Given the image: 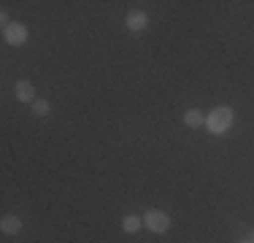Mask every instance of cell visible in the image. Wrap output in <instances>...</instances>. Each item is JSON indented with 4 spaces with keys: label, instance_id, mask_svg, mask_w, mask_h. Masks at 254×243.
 I'll return each instance as SVG.
<instances>
[{
    "label": "cell",
    "instance_id": "cell-1",
    "mask_svg": "<svg viewBox=\"0 0 254 243\" xmlns=\"http://www.w3.org/2000/svg\"><path fill=\"white\" fill-rule=\"evenodd\" d=\"M233 122H235V114H233V108H227V106H219V108H214V111L205 117V127H208L214 135H222V132H227L230 127H233Z\"/></svg>",
    "mask_w": 254,
    "mask_h": 243
},
{
    "label": "cell",
    "instance_id": "cell-2",
    "mask_svg": "<svg viewBox=\"0 0 254 243\" xmlns=\"http://www.w3.org/2000/svg\"><path fill=\"white\" fill-rule=\"evenodd\" d=\"M143 224H146V230H152V233H168V227H171V219L168 214H162V211H146V216H143Z\"/></svg>",
    "mask_w": 254,
    "mask_h": 243
},
{
    "label": "cell",
    "instance_id": "cell-3",
    "mask_svg": "<svg viewBox=\"0 0 254 243\" xmlns=\"http://www.w3.org/2000/svg\"><path fill=\"white\" fill-rule=\"evenodd\" d=\"M3 38L11 46H22L27 41V27L22 22H11L8 27H3Z\"/></svg>",
    "mask_w": 254,
    "mask_h": 243
},
{
    "label": "cell",
    "instance_id": "cell-4",
    "mask_svg": "<svg viewBox=\"0 0 254 243\" xmlns=\"http://www.w3.org/2000/svg\"><path fill=\"white\" fill-rule=\"evenodd\" d=\"M14 95H16V100H22V103H35V87L30 81H16Z\"/></svg>",
    "mask_w": 254,
    "mask_h": 243
},
{
    "label": "cell",
    "instance_id": "cell-5",
    "mask_svg": "<svg viewBox=\"0 0 254 243\" xmlns=\"http://www.w3.org/2000/svg\"><path fill=\"white\" fill-rule=\"evenodd\" d=\"M127 27L130 30H146L149 27V16L143 14V11H132V14H127Z\"/></svg>",
    "mask_w": 254,
    "mask_h": 243
},
{
    "label": "cell",
    "instance_id": "cell-6",
    "mask_svg": "<svg viewBox=\"0 0 254 243\" xmlns=\"http://www.w3.org/2000/svg\"><path fill=\"white\" fill-rule=\"evenodd\" d=\"M0 230H3L5 235H16V233L22 230V222H19L16 216H11V214H8V216L0 219Z\"/></svg>",
    "mask_w": 254,
    "mask_h": 243
},
{
    "label": "cell",
    "instance_id": "cell-7",
    "mask_svg": "<svg viewBox=\"0 0 254 243\" xmlns=\"http://www.w3.org/2000/svg\"><path fill=\"white\" fill-rule=\"evenodd\" d=\"M184 124L195 130V127H203V124H205V117H203L200 111H195V108H190V111L184 114Z\"/></svg>",
    "mask_w": 254,
    "mask_h": 243
},
{
    "label": "cell",
    "instance_id": "cell-8",
    "mask_svg": "<svg viewBox=\"0 0 254 243\" xmlns=\"http://www.w3.org/2000/svg\"><path fill=\"white\" fill-rule=\"evenodd\" d=\"M141 224H143V219H138V216H125L122 219V230L130 235H135L138 230H141Z\"/></svg>",
    "mask_w": 254,
    "mask_h": 243
},
{
    "label": "cell",
    "instance_id": "cell-9",
    "mask_svg": "<svg viewBox=\"0 0 254 243\" xmlns=\"http://www.w3.org/2000/svg\"><path fill=\"white\" fill-rule=\"evenodd\" d=\"M33 114H35V117H46V114H49V103H46V100H35L33 103Z\"/></svg>",
    "mask_w": 254,
    "mask_h": 243
},
{
    "label": "cell",
    "instance_id": "cell-10",
    "mask_svg": "<svg viewBox=\"0 0 254 243\" xmlns=\"http://www.w3.org/2000/svg\"><path fill=\"white\" fill-rule=\"evenodd\" d=\"M249 241H252V243H254V233H252V238H249Z\"/></svg>",
    "mask_w": 254,
    "mask_h": 243
},
{
    "label": "cell",
    "instance_id": "cell-11",
    "mask_svg": "<svg viewBox=\"0 0 254 243\" xmlns=\"http://www.w3.org/2000/svg\"><path fill=\"white\" fill-rule=\"evenodd\" d=\"M241 243H252V241H241Z\"/></svg>",
    "mask_w": 254,
    "mask_h": 243
}]
</instances>
